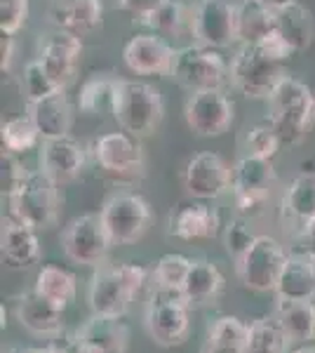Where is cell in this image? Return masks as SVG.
<instances>
[{"instance_id":"obj_26","label":"cell","mask_w":315,"mask_h":353,"mask_svg":"<svg viewBox=\"0 0 315 353\" xmlns=\"http://www.w3.org/2000/svg\"><path fill=\"white\" fill-rule=\"evenodd\" d=\"M223 285H226V281H223L219 266L207 259H193V266L184 283V294L191 306L212 304L221 294Z\"/></svg>"},{"instance_id":"obj_32","label":"cell","mask_w":315,"mask_h":353,"mask_svg":"<svg viewBox=\"0 0 315 353\" xmlns=\"http://www.w3.org/2000/svg\"><path fill=\"white\" fill-rule=\"evenodd\" d=\"M276 31V10L256 3L243 0L238 5V41L240 43H261Z\"/></svg>"},{"instance_id":"obj_21","label":"cell","mask_w":315,"mask_h":353,"mask_svg":"<svg viewBox=\"0 0 315 353\" xmlns=\"http://www.w3.org/2000/svg\"><path fill=\"white\" fill-rule=\"evenodd\" d=\"M17 321L19 325L38 337H57L64 330V311L36 290L17 297Z\"/></svg>"},{"instance_id":"obj_14","label":"cell","mask_w":315,"mask_h":353,"mask_svg":"<svg viewBox=\"0 0 315 353\" xmlns=\"http://www.w3.org/2000/svg\"><path fill=\"white\" fill-rule=\"evenodd\" d=\"M94 161L106 174L118 179H132L144 174V149L139 144V137L130 132H108L94 141L92 146Z\"/></svg>"},{"instance_id":"obj_33","label":"cell","mask_w":315,"mask_h":353,"mask_svg":"<svg viewBox=\"0 0 315 353\" xmlns=\"http://www.w3.org/2000/svg\"><path fill=\"white\" fill-rule=\"evenodd\" d=\"M292 344L285 327L273 316H261L247 325V353H287Z\"/></svg>"},{"instance_id":"obj_31","label":"cell","mask_w":315,"mask_h":353,"mask_svg":"<svg viewBox=\"0 0 315 353\" xmlns=\"http://www.w3.org/2000/svg\"><path fill=\"white\" fill-rule=\"evenodd\" d=\"M33 290L64 311L66 306H71L73 301H76L78 281H76V276H73L71 271L50 264V266H43V269L38 271L36 288H33Z\"/></svg>"},{"instance_id":"obj_29","label":"cell","mask_w":315,"mask_h":353,"mask_svg":"<svg viewBox=\"0 0 315 353\" xmlns=\"http://www.w3.org/2000/svg\"><path fill=\"white\" fill-rule=\"evenodd\" d=\"M200 353H247V325L236 316H219L210 325Z\"/></svg>"},{"instance_id":"obj_17","label":"cell","mask_w":315,"mask_h":353,"mask_svg":"<svg viewBox=\"0 0 315 353\" xmlns=\"http://www.w3.org/2000/svg\"><path fill=\"white\" fill-rule=\"evenodd\" d=\"M80 54H83V38L54 28L43 38L38 59L43 61L45 71L57 83V88L66 90V85L73 81L78 71Z\"/></svg>"},{"instance_id":"obj_38","label":"cell","mask_w":315,"mask_h":353,"mask_svg":"<svg viewBox=\"0 0 315 353\" xmlns=\"http://www.w3.org/2000/svg\"><path fill=\"white\" fill-rule=\"evenodd\" d=\"M280 146L283 144H280L276 130L271 128L268 121L252 125V128H247L243 132V149L245 153H250V156H259V158L273 161L276 153L280 151Z\"/></svg>"},{"instance_id":"obj_22","label":"cell","mask_w":315,"mask_h":353,"mask_svg":"<svg viewBox=\"0 0 315 353\" xmlns=\"http://www.w3.org/2000/svg\"><path fill=\"white\" fill-rule=\"evenodd\" d=\"M50 21L59 31L73 36H90L104 21V3L101 0H54L50 8Z\"/></svg>"},{"instance_id":"obj_51","label":"cell","mask_w":315,"mask_h":353,"mask_svg":"<svg viewBox=\"0 0 315 353\" xmlns=\"http://www.w3.org/2000/svg\"><path fill=\"white\" fill-rule=\"evenodd\" d=\"M313 264H315V259H313Z\"/></svg>"},{"instance_id":"obj_24","label":"cell","mask_w":315,"mask_h":353,"mask_svg":"<svg viewBox=\"0 0 315 353\" xmlns=\"http://www.w3.org/2000/svg\"><path fill=\"white\" fill-rule=\"evenodd\" d=\"M3 259L12 269H28L40 261V241L33 226H26L12 217L5 219L3 236H0Z\"/></svg>"},{"instance_id":"obj_30","label":"cell","mask_w":315,"mask_h":353,"mask_svg":"<svg viewBox=\"0 0 315 353\" xmlns=\"http://www.w3.org/2000/svg\"><path fill=\"white\" fill-rule=\"evenodd\" d=\"M76 339L96 344L108 353H125L128 351V341H130V330L120 323V318L92 316L78 330Z\"/></svg>"},{"instance_id":"obj_42","label":"cell","mask_w":315,"mask_h":353,"mask_svg":"<svg viewBox=\"0 0 315 353\" xmlns=\"http://www.w3.org/2000/svg\"><path fill=\"white\" fill-rule=\"evenodd\" d=\"M28 19V0H0V31L14 36Z\"/></svg>"},{"instance_id":"obj_11","label":"cell","mask_w":315,"mask_h":353,"mask_svg":"<svg viewBox=\"0 0 315 353\" xmlns=\"http://www.w3.org/2000/svg\"><path fill=\"white\" fill-rule=\"evenodd\" d=\"M111 236L101 214H80L61 233L66 257L80 266H101L111 250Z\"/></svg>"},{"instance_id":"obj_4","label":"cell","mask_w":315,"mask_h":353,"mask_svg":"<svg viewBox=\"0 0 315 353\" xmlns=\"http://www.w3.org/2000/svg\"><path fill=\"white\" fill-rule=\"evenodd\" d=\"M146 330L160 346H179L191 332V304L184 290L153 285L146 306Z\"/></svg>"},{"instance_id":"obj_25","label":"cell","mask_w":315,"mask_h":353,"mask_svg":"<svg viewBox=\"0 0 315 353\" xmlns=\"http://www.w3.org/2000/svg\"><path fill=\"white\" fill-rule=\"evenodd\" d=\"M276 31L292 48V52H303L311 48L315 38L313 12L299 0H292L285 8L276 10Z\"/></svg>"},{"instance_id":"obj_44","label":"cell","mask_w":315,"mask_h":353,"mask_svg":"<svg viewBox=\"0 0 315 353\" xmlns=\"http://www.w3.org/2000/svg\"><path fill=\"white\" fill-rule=\"evenodd\" d=\"M0 54H3V61H0V68L5 71H10V66H12V59H14V36H8V33H3V41H0Z\"/></svg>"},{"instance_id":"obj_8","label":"cell","mask_w":315,"mask_h":353,"mask_svg":"<svg viewBox=\"0 0 315 353\" xmlns=\"http://www.w3.org/2000/svg\"><path fill=\"white\" fill-rule=\"evenodd\" d=\"M101 219L113 245L136 243L151 226V205L141 193L116 191L101 205Z\"/></svg>"},{"instance_id":"obj_36","label":"cell","mask_w":315,"mask_h":353,"mask_svg":"<svg viewBox=\"0 0 315 353\" xmlns=\"http://www.w3.org/2000/svg\"><path fill=\"white\" fill-rule=\"evenodd\" d=\"M0 139H3V151L26 153V151H31L33 146L38 144L40 132H38L36 125H33L31 116L24 113V116L10 118V121L3 123Z\"/></svg>"},{"instance_id":"obj_7","label":"cell","mask_w":315,"mask_h":353,"mask_svg":"<svg viewBox=\"0 0 315 353\" xmlns=\"http://www.w3.org/2000/svg\"><path fill=\"white\" fill-rule=\"evenodd\" d=\"M10 203V214L17 221L33 229H50L59 219V208H61V193L59 184L54 179H50L43 170L31 172L24 181L19 191L12 198H8Z\"/></svg>"},{"instance_id":"obj_40","label":"cell","mask_w":315,"mask_h":353,"mask_svg":"<svg viewBox=\"0 0 315 353\" xmlns=\"http://www.w3.org/2000/svg\"><path fill=\"white\" fill-rule=\"evenodd\" d=\"M0 191H3V198H12L17 191L24 186V181L28 179V170L24 168V163L19 161V153L12 151H3L0 156Z\"/></svg>"},{"instance_id":"obj_6","label":"cell","mask_w":315,"mask_h":353,"mask_svg":"<svg viewBox=\"0 0 315 353\" xmlns=\"http://www.w3.org/2000/svg\"><path fill=\"white\" fill-rule=\"evenodd\" d=\"M170 76L188 92L223 90V85L231 81V61L223 59L214 48L186 45L174 52Z\"/></svg>"},{"instance_id":"obj_12","label":"cell","mask_w":315,"mask_h":353,"mask_svg":"<svg viewBox=\"0 0 315 353\" xmlns=\"http://www.w3.org/2000/svg\"><path fill=\"white\" fill-rule=\"evenodd\" d=\"M191 33L205 48H231L238 41V5L231 0H198L191 10Z\"/></svg>"},{"instance_id":"obj_45","label":"cell","mask_w":315,"mask_h":353,"mask_svg":"<svg viewBox=\"0 0 315 353\" xmlns=\"http://www.w3.org/2000/svg\"><path fill=\"white\" fill-rule=\"evenodd\" d=\"M301 245H303L301 248L303 252H308L315 259V219L301 226Z\"/></svg>"},{"instance_id":"obj_1","label":"cell","mask_w":315,"mask_h":353,"mask_svg":"<svg viewBox=\"0 0 315 353\" xmlns=\"http://www.w3.org/2000/svg\"><path fill=\"white\" fill-rule=\"evenodd\" d=\"M268 123L276 130L283 146H299L315 121L313 90L299 78L285 76L268 97Z\"/></svg>"},{"instance_id":"obj_50","label":"cell","mask_w":315,"mask_h":353,"mask_svg":"<svg viewBox=\"0 0 315 353\" xmlns=\"http://www.w3.org/2000/svg\"><path fill=\"white\" fill-rule=\"evenodd\" d=\"M8 353H31V349H24V346H14V349H10Z\"/></svg>"},{"instance_id":"obj_5","label":"cell","mask_w":315,"mask_h":353,"mask_svg":"<svg viewBox=\"0 0 315 353\" xmlns=\"http://www.w3.org/2000/svg\"><path fill=\"white\" fill-rule=\"evenodd\" d=\"M285 76L283 61L273 59L259 43H243L231 57V83L247 99H268Z\"/></svg>"},{"instance_id":"obj_47","label":"cell","mask_w":315,"mask_h":353,"mask_svg":"<svg viewBox=\"0 0 315 353\" xmlns=\"http://www.w3.org/2000/svg\"><path fill=\"white\" fill-rule=\"evenodd\" d=\"M31 353H71V351L61 349V346H57V344H45V346H36V349H31Z\"/></svg>"},{"instance_id":"obj_28","label":"cell","mask_w":315,"mask_h":353,"mask_svg":"<svg viewBox=\"0 0 315 353\" xmlns=\"http://www.w3.org/2000/svg\"><path fill=\"white\" fill-rule=\"evenodd\" d=\"M283 212L299 226L315 219V172H301L289 181L283 193Z\"/></svg>"},{"instance_id":"obj_19","label":"cell","mask_w":315,"mask_h":353,"mask_svg":"<svg viewBox=\"0 0 315 353\" xmlns=\"http://www.w3.org/2000/svg\"><path fill=\"white\" fill-rule=\"evenodd\" d=\"M85 168V149L71 134L57 137V139H43L40 149V170L54 179L57 184H68L83 172Z\"/></svg>"},{"instance_id":"obj_43","label":"cell","mask_w":315,"mask_h":353,"mask_svg":"<svg viewBox=\"0 0 315 353\" xmlns=\"http://www.w3.org/2000/svg\"><path fill=\"white\" fill-rule=\"evenodd\" d=\"M160 3H163V0H118L120 8L128 10L132 14H136V17H144L146 12L156 10Z\"/></svg>"},{"instance_id":"obj_9","label":"cell","mask_w":315,"mask_h":353,"mask_svg":"<svg viewBox=\"0 0 315 353\" xmlns=\"http://www.w3.org/2000/svg\"><path fill=\"white\" fill-rule=\"evenodd\" d=\"M273 184H276V168L273 161L245 153L233 165V201H236L240 217H256L268 201Z\"/></svg>"},{"instance_id":"obj_34","label":"cell","mask_w":315,"mask_h":353,"mask_svg":"<svg viewBox=\"0 0 315 353\" xmlns=\"http://www.w3.org/2000/svg\"><path fill=\"white\" fill-rule=\"evenodd\" d=\"M139 19H141V24L151 28L153 33H160V36H179L186 21L191 24L186 5L179 3V0H163L156 10L146 12L144 17H139Z\"/></svg>"},{"instance_id":"obj_13","label":"cell","mask_w":315,"mask_h":353,"mask_svg":"<svg viewBox=\"0 0 315 353\" xmlns=\"http://www.w3.org/2000/svg\"><path fill=\"white\" fill-rule=\"evenodd\" d=\"M236 118V104L223 90L191 92L184 104V121L198 137H221Z\"/></svg>"},{"instance_id":"obj_27","label":"cell","mask_w":315,"mask_h":353,"mask_svg":"<svg viewBox=\"0 0 315 353\" xmlns=\"http://www.w3.org/2000/svg\"><path fill=\"white\" fill-rule=\"evenodd\" d=\"M276 318L285 327L289 341L303 344L315 339V304L313 301H294V299H278L276 301Z\"/></svg>"},{"instance_id":"obj_15","label":"cell","mask_w":315,"mask_h":353,"mask_svg":"<svg viewBox=\"0 0 315 353\" xmlns=\"http://www.w3.org/2000/svg\"><path fill=\"white\" fill-rule=\"evenodd\" d=\"M184 189L196 201H216L233 189V168L214 151L196 153L186 163Z\"/></svg>"},{"instance_id":"obj_16","label":"cell","mask_w":315,"mask_h":353,"mask_svg":"<svg viewBox=\"0 0 315 353\" xmlns=\"http://www.w3.org/2000/svg\"><path fill=\"white\" fill-rule=\"evenodd\" d=\"M174 52L160 33H134L123 48V61L136 76H170Z\"/></svg>"},{"instance_id":"obj_35","label":"cell","mask_w":315,"mask_h":353,"mask_svg":"<svg viewBox=\"0 0 315 353\" xmlns=\"http://www.w3.org/2000/svg\"><path fill=\"white\" fill-rule=\"evenodd\" d=\"M116 81L111 73H94L83 83L78 94V106L85 116H96L104 109H111L113 90H116Z\"/></svg>"},{"instance_id":"obj_49","label":"cell","mask_w":315,"mask_h":353,"mask_svg":"<svg viewBox=\"0 0 315 353\" xmlns=\"http://www.w3.org/2000/svg\"><path fill=\"white\" fill-rule=\"evenodd\" d=\"M289 353H315V344H313V341H303V344L294 346Z\"/></svg>"},{"instance_id":"obj_2","label":"cell","mask_w":315,"mask_h":353,"mask_svg":"<svg viewBox=\"0 0 315 353\" xmlns=\"http://www.w3.org/2000/svg\"><path fill=\"white\" fill-rule=\"evenodd\" d=\"M148 271L139 264H101L90 283V309L92 316L125 318L130 304L146 285Z\"/></svg>"},{"instance_id":"obj_10","label":"cell","mask_w":315,"mask_h":353,"mask_svg":"<svg viewBox=\"0 0 315 353\" xmlns=\"http://www.w3.org/2000/svg\"><path fill=\"white\" fill-rule=\"evenodd\" d=\"M287 261V252L280 241L271 236H259L254 245L236 261L238 278L247 290L254 292H276L278 278Z\"/></svg>"},{"instance_id":"obj_39","label":"cell","mask_w":315,"mask_h":353,"mask_svg":"<svg viewBox=\"0 0 315 353\" xmlns=\"http://www.w3.org/2000/svg\"><path fill=\"white\" fill-rule=\"evenodd\" d=\"M256 238L259 236L252 231L250 219L240 217V214L238 217H233L226 226H223V248H226V252L233 257V261L243 259L245 252L254 245Z\"/></svg>"},{"instance_id":"obj_41","label":"cell","mask_w":315,"mask_h":353,"mask_svg":"<svg viewBox=\"0 0 315 353\" xmlns=\"http://www.w3.org/2000/svg\"><path fill=\"white\" fill-rule=\"evenodd\" d=\"M24 90H26V101H33V99H40V97L52 94L61 88H57V83L50 78L43 61L33 59L24 66Z\"/></svg>"},{"instance_id":"obj_18","label":"cell","mask_w":315,"mask_h":353,"mask_svg":"<svg viewBox=\"0 0 315 353\" xmlns=\"http://www.w3.org/2000/svg\"><path fill=\"white\" fill-rule=\"evenodd\" d=\"M221 231V217L210 201H196L176 205L170 212L167 233L179 241H210Z\"/></svg>"},{"instance_id":"obj_20","label":"cell","mask_w":315,"mask_h":353,"mask_svg":"<svg viewBox=\"0 0 315 353\" xmlns=\"http://www.w3.org/2000/svg\"><path fill=\"white\" fill-rule=\"evenodd\" d=\"M26 113L38 128L40 139H57L66 137L73 128V106L66 97V90L26 101Z\"/></svg>"},{"instance_id":"obj_48","label":"cell","mask_w":315,"mask_h":353,"mask_svg":"<svg viewBox=\"0 0 315 353\" xmlns=\"http://www.w3.org/2000/svg\"><path fill=\"white\" fill-rule=\"evenodd\" d=\"M256 3L266 5V8H271V10H280V8H285L287 3H292V0H256Z\"/></svg>"},{"instance_id":"obj_37","label":"cell","mask_w":315,"mask_h":353,"mask_svg":"<svg viewBox=\"0 0 315 353\" xmlns=\"http://www.w3.org/2000/svg\"><path fill=\"white\" fill-rule=\"evenodd\" d=\"M193 266V259L186 254H163L156 266H153V285L172 288V290H184V283L188 278V271Z\"/></svg>"},{"instance_id":"obj_23","label":"cell","mask_w":315,"mask_h":353,"mask_svg":"<svg viewBox=\"0 0 315 353\" xmlns=\"http://www.w3.org/2000/svg\"><path fill=\"white\" fill-rule=\"evenodd\" d=\"M278 299L313 301L315 299V264L313 257L303 250L287 254L283 273L276 285Z\"/></svg>"},{"instance_id":"obj_3","label":"cell","mask_w":315,"mask_h":353,"mask_svg":"<svg viewBox=\"0 0 315 353\" xmlns=\"http://www.w3.org/2000/svg\"><path fill=\"white\" fill-rule=\"evenodd\" d=\"M111 113L120 130L141 139V137H151L160 128L165 116V101L156 85L118 78Z\"/></svg>"},{"instance_id":"obj_46","label":"cell","mask_w":315,"mask_h":353,"mask_svg":"<svg viewBox=\"0 0 315 353\" xmlns=\"http://www.w3.org/2000/svg\"><path fill=\"white\" fill-rule=\"evenodd\" d=\"M71 353H108V351H104L101 346H96V344H90V341L76 339V344H73Z\"/></svg>"}]
</instances>
